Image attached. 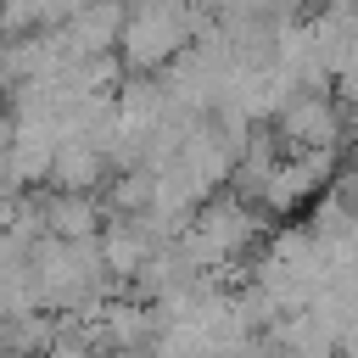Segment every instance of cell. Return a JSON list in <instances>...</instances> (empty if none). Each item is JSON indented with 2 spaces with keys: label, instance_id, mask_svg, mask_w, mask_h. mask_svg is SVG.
I'll use <instances>...</instances> for the list:
<instances>
[{
  "label": "cell",
  "instance_id": "cell-1",
  "mask_svg": "<svg viewBox=\"0 0 358 358\" xmlns=\"http://www.w3.org/2000/svg\"><path fill=\"white\" fill-rule=\"evenodd\" d=\"M190 50V22L179 6H157V0H134L129 6V28H123V67L140 78H157L168 62H179Z\"/></svg>",
  "mask_w": 358,
  "mask_h": 358
},
{
  "label": "cell",
  "instance_id": "cell-2",
  "mask_svg": "<svg viewBox=\"0 0 358 358\" xmlns=\"http://www.w3.org/2000/svg\"><path fill=\"white\" fill-rule=\"evenodd\" d=\"M274 134H280L285 157H296V151H336L341 145V101L336 95H296L274 117Z\"/></svg>",
  "mask_w": 358,
  "mask_h": 358
},
{
  "label": "cell",
  "instance_id": "cell-3",
  "mask_svg": "<svg viewBox=\"0 0 358 358\" xmlns=\"http://www.w3.org/2000/svg\"><path fill=\"white\" fill-rule=\"evenodd\" d=\"M106 179H112V162H106L95 145H84V140H67V145L56 151L50 190H62V196H95V190H106Z\"/></svg>",
  "mask_w": 358,
  "mask_h": 358
},
{
  "label": "cell",
  "instance_id": "cell-4",
  "mask_svg": "<svg viewBox=\"0 0 358 358\" xmlns=\"http://www.w3.org/2000/svg\"><path fill=\"white\" fill-rule=\"evenodd\" d=\"M45 224H50L56 241H101L106 201L101 196H62V190H50L45 196Z\"/></svg>",
  "mask_w": 358,
  "mask_h": 358
},
{
  "label": "cell",
  "instance_id": "cell-5",
  "mask_svg": "<svg viewBox=\"0 0 358 358\" xmlns=\"http://www.w3.org/2000/svg\"><path fill=\"white\" fill-rule=\"evenodd\" d=\"M151 252H157V246H151L129 218H106V229H101V257H106V268H112L117 285H134V274L145 268Z\"/></svg>",
  "mask_w": 358,
  "mask_h": 358
},
{
  "label": "cell",
  "instance_id": "cell-6",
  "mask_svg": "<svg viewBox=\"0 0 358 358\" xmlns=\"http://www.w3.org/2000/svg\"><path fill=\"white\" fill-rule=\"evenodd\" d=\"M336 95H341V101H347V106L358 112V50H352V56L341 62V73H336Z\"/></svg>",
  "mask_w": 358,
  "mask_h": 358
},
{
  "label": "cell",
  "instance_id": "cell-7",
  "mask_svg": "<svg viewBox=\"0 0 358 358\" xmlns=\"http://www.w3.org/2000/svg\"><path fill=\"white\" fill-rule=\"evenodd\" d=\"M313 11H358V0H313Z\"/></svg>",
  "mask_w": 358,
  "mask_h": 358
}]
</instances>
